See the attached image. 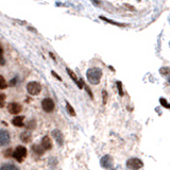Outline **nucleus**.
Returning <instances> with one entry per match:
<instances>
[{
    "instance_id": "6ab92c4d",
    "label": "nucleus",
    "mask_w": 170,
    "mask_h": 170,
    "mask_svg": "<svg viewBox=\"0 0 170 170\" xmlns=\"http://www.w3.org/2000/svg\"><path fill=\"white\" fill-rule=\"evenodd\" d=\"M4 64H6V61L3 57V48L0 45V65H4Z\"/></svg>"
},
{
    "instance_id": "f8f14e48",
    "label": "nucleus",
    "mask_w": 170,
    "mask_h": 170,
    "mask_svg": "<svg viewBox=\"0 0 170 170\" xmlns=\"http://www.w3.org/2000/svg\"><path fill=\"white\" fill-rule=\"evenodd\" d=\"M12 123L15 127H24L25 126V117L24 116H16L13 118Z\"/></svg>"
},
{
    "instance_id": "f257e3e1",
    "label": "nucleus",
    "mask_w": 170,
    "mask_h": 170,
    "mask_svg": "<svg viewBox=\"0 0 170 170\" xmlns=\"http://www.w3.org/2000/svg\"><path fill=\"white\" fill-rule=\"evenodd\" d=\"M86 78L91 84H93V85L99 84L101 81V78H102V70L98 67L89 68V69L86 71Z\"/></svg>"
},
{
    "instance_id": "412c9836",
    "label": "nucleus",
    "mask_w": 170,
    "mask_h": 170,
    "mask_svg": "<svg viewBox=\"0 0 170 170\" xmlns=\"http://www.w3.org/2000/svg\"><path fill=\"white\" fill-rule=\"evenodd\" d=\"M6 95L2 93H0V107L4 106V103H6Z\"/></svg>"
},
{
    "instance_id": "0eeeda50",
    "label": "nucleus",
    "mask_w": 170,
    "mask_h": 170,
    "mask_svg": "<svg viewBox=\"0 0 170 170\" xmlns=\"http://www.w3.org/2000/svg\"><path fill=\"white\" fill-rule=\"evenodd\" d=\"M51 134H52V137H53V138L56 139V141L57 142V145H59L60 147L63 146L64 145V135H63V133H62L59 129H54V130L51 132Z\"/></svg>"
},
{
    "instance_id": "4468645a",
    "label": "nucleus",
    "mask_w": 170,
    "mask_h": 170,
    "mask_svg": "<svg viewBox=\"0 0 170 170\" xmlns=\"http://www.w3.org/2000/svg\"><path fill=\"white\" fill-rule=\"evenodd\" d=\"M32 150H33V152H35V154H37V155H43L44 152H45L42 145H34V146H32Z\"/></svg>"
},
{
    "instance_id": "2eb2a0df",
    "label": "nucleus",
    "mask_w": 170,
    "mask_h": 170,
    "mask_svg": "<svg viewBox=\"0 0 170 170\" xmlns=\"http://www.w3.org/2000/svg\"><path fill=\"white\" fill-rule=\"evenodd\" d=\"M99 18H100L101 20H103V21H106V22H109V24H112V25H114V26H117V27H125V26H127L126 24H120V22H116V21H114V20H111V19H109V18L104 17V16H100Z\"/></svg>"
},
{
    "instance_id": "aec40b11",
    "label": "nucleus",
    "mask_w": 170,
    "mask_h": 170,
    "mask_svg": "<svg viewBox=\"0 0 170 170\" xmlns=\"http://www.w3.org/2000/svg\"><path fill=\"white\" fill-rule=\"evenodd\" d=\"M116 85H117V88H118V93L120 96H123V91H122V83L120 81H117L116 82Z\"/></svg>"
},
{
    "instance_id": "f3484780",
    "label": "nucleus",
    "mask_w": 170,
    "mask_h": 170,
    "mask_svg": "<svg viewBox=\"0 0 170 170\" xmlns=\"http://www.w3.org/2000/svg\"><path fill=\"white\" fill-rule=\"evenodd\" d=\"M1 169L2 170H6V169H12V170H16L18 169V167L16 165H13L12 163H6L1 166Z\"/></svg>"
},
{
    "instance_id": "1a4fd4ad",
    "label": "nucleus",
    "mask_w": 170,
    "mask_h": 170,
    "mask_svg": "<svg viewBox=\"0 0 170 170\" xmlns=\"http://www.w3.org/2000/svg\"><path fill=\"white\" fill-rule=\"evenodd\" d=\"M100 163H101V166H102L103 168L110 169L113 167V158H112V156L110 154H106L103 156V157L101 158Z\"/></svg>"
},
{
    "instance_id": "a878e982",
    "label": "nucleus",
    "mask_w": 170,
    "mask_h": 170,
    "mask_svg": "<svg viewBox=\"0 0 170 170\" xmlns=\"http://www.w3.org/2000/svg\"><path fill=\"white\" fill-rule=\"evenodd\" d=\"M83 86H85V89H86V91H87V93H88L89 97H91V99H93V93H91V89L88 88V87L86 86V85H83Z\"/></svg>"
},
{
    "instance_id": "cd10ccee",
    "label": "nucleus",
    "mask_w": 170,
    "mask_h": 170,
    "mask_svg": "<svg viewBox=\"0 0 170 170\" xmlns=\"http://www.w3.org/2000/svg\"><path fill=\"white\" fill-rule=\"evenodd\" d=\"M164 70H162V73H167L168 72V68H163Z\"/></svg>"
},
{
    "instance_id": "f03ea898",
    "label": "nucleus",
    "mask_w": 170,
    "mask_h": 170,
    "mask_svg": "<svg viewBox=\"0 0 170 170\" xmlns=\"http://www.w3.org/2000/svg\"><path fill=\"white\" fill-rule=\"evenodd\" d=\"M27 154H28V151H27V148H25L24 146H18L12 152V156L18 163L24 162L25 158L27 157Z\"/></svg>"
},
{
    "instance_id": "6e6552de",
    "label": "nucleus",
    "mask_w": 170,
    "mask_h": 170,
    "mask_svg": "<svg viewBox=\"0 0 170 170\" xmlns=\"http://www.w3.org/2000/svg\"><path fill=\"white\" fill-rule=\"evenodd\" d=\"M8 111L10 114L17 115L22 111V106H21V104H19V103H17V102H12L9 104Z\"/></svg>"
},
{
    "instance_id": "9b49d317",
    "label": "nucleus",
    "mask_w": 170,
    "mask_h": 170,
    "mask_svg": "<svg viewBox=\"0 0 170 170\" xmlns=\"http://www.w3.org/2000/svg\"><path fill=\"white\" fill-rule=\"evenodd\" d=\"M41 145H42V147L44 148V150L45 151L51 150L52 149V141H51V139H50L49 136L43 137L42 141H41Z\"/></svg>"
},
{
    "instance_id": "c85d7f7f",
    "label": "nucleus",
    "mask_w": 170,
    "mask_h": 170,
    "mask_svg": "<svg viewBox=\"0 0 170 170\" xmlns=\"http://www.w3.org/2000/svg\"><path fill=\"white\" fill-rule=\"evenodd\" d=\"M15 83H16V79L12 80V81H11V83H10V85H15Z\"/></svg>"
},
{
    "instance_id": "39448f33",
    "label": "nucleus",
    "mask_w": 170,
    "mask_h": 170,
    "mask_svg": "<svg viewBox=\"0 0 170 170\" xmlns=\"http://www.w3.org/2000/svg\"><path fill=\"white\" fill-rule=\"evenodd\" d=\"M42 107L46 113H51V112H53L54 107H56V104H54V102L52 99H50V98H46V99H44L42 101Z\"/></svg>"
},
{
    "instance_id": "bb28decb",
    "label": "nucleus",
    "mask_w": 170,
    "mask_h": 170,
    "mask_svg": "<svg viewBox=\"0 0 170 170\" xmlns=\"http://www.w3.org/2000/svg\"><path fill=\"white\" fill-rule=\"evenodd\" d=\"M51 73H52V75H54V77H56V79H57V80H59V81H62V78H61V77H60V75H57V73H56V72H54V71H52V72H51Z\"/></svg>"
},
{
    "instance_id": "423d86ee",
    "label": "nucleus",
    "mask_w": 170,
    "mask_h": 170,
    "mask_svg": "<svg viewBox=\"0 0 170 170\" xmlns=\"http://www.w3.org/2000/svg\"><path fill=\"white\" fill-rule=\"evenodd\" d=\"M11 141V135L6 130H0V147L6 146Z\"/></svg>"
},
{
    "instance_id": "5701e85b",
    "label": "nucleus",
    "mask_w": 170,
    "mask_h": 170,
    "mask_svg": "<svg viewBox=\"0 0 170 170\" xmlns=\"http://www.w3.org/2000/svg\"><path fill=\"white\" fill-rule=\"evenodd\" d=\"M160 104H162L163 106L166 107V109H169V107H170V105L168 104V102H167V100H166V99H164V98H160Z\"/></svg>"
},
{
    "instance_id": "9d476101",
    "label": "nucleus",
    "mask_w": 170,
    "mask_h": 170,
    "mask_svg": "<svg viewBox=\"0 0 170 170\" xmlns=\"http://www.w3.org/2000/svg\"><path fill=\"white\" fill-rule=\"evenodd\" d=\"M66 71H67V73L70 75V78H71V79H72V81L75 82V83L78 85V87H79L80 89H82V88H83L84 82L82 81V80H79V79H78L77 75H75V73L73 72V71L71 70L70 68H66Z\"/></svg>"
},
{
    "instance_id": "7ed1b4c3",
    "label": "nucleus",
    "mask_w": 170,
    "mask_h": 170,
    "mask_svg": "<svg viewBox=\"0 0 170 170\" xmlns=\"http://www.w3.org/2000/svg\"><path fill=\"white\" fill-rule=\"evenodd\" d=\"M27 91L30 95L32 96H37L40 95V93L42 91V85H41L38 82L32 81L29 82L28 85H27Z\"/></svg>"
},
{
    "instance_id": "4be33fe9",
    "label": "nucleus",
    "mask_w": 170,
    "mask_h": 170,
    "mask_svg": "<svg viewBox=\"0 0 170 170\" xmlns=\"http://www.w3.org/2000/svg\"><path fill=\"white\" fill-rule=\"evenodd\" d=\"M36 127V122H35V120H31L30 122L27 125V128L30 129V130H33V129H35Z\"/></svg>"
},
{
    "instance_id": "ddd939ff",
    "label": "nucleus",
    "mask_w": 170,
    "mask_h": 170,
    "mask_svg": "<svg viewBox=\"0 0 170 170\" xmlns=\"http://www.w3.org/2000/svg\"><path fill=\"white\" fill-rule=\"evenodd\" d=\"M20 139H21V141L25 142V144H28V142H30L31 141V139H32L31 132H29V131H25V132H22L21 134H20Z\"/></svg>"
},
{
    "instance_id": "b1692460",
    "label": "nucleus",
    "mask_w": 170,
    "mask_h": 170,
    "mask_svg": "<svg viewBox=\"0 0 170 170\" xmlns=\"http://www.w3.org/2000/svg\"><path fill=\"white\" fill-rule=\"evenodd\" d=\"M4 156H6V157L12 156V149H8V150L4 151Z\"/></svg>"
},
{
    "instance_id": "20e7f679",
    "label": "nucleus",
    "mask_w": 170,
    "mask_h": 170,
    "mask_svg": "<svg viewBox=\"0 0 170 170\" xmlns=\"http://www.w3.org/2000/svg\"><path fill=\"white\" fill-rule=\"evenodd\" d=\"M144 167V163L139 158L132 157L128 160L127 162V168L128 169H141Z\"/></svg>"
},
{
    "instance_id": "a211bd4d",
    "label": "nucleus",
    "mask_w": 170,
    "mask_h": 170,
    "mask_svg": "<svg viewBox=\"0 0 170 170\" xmlns=\"http://www.w3.org/2000/svg\"><path fill=\"white\" fill-rule=\"evenodd\" d=\"M8 87V83H6V79L2 75H0V89H6Z\"/></svg>"
},
{
    "instance_id": "dca6fc26",
    "label": "nucleus",
    "mask_w": 170,
    "mask_h": 170,
    "mask_svg": "<svg viewBox=\"0 0 170 170\" xmlns=\"http://www.w3.org/2000/svg\"><path fill=\"white\" fill-rule=\"evenodd\" d=\"M66 111H67V113L70 115V116L75 117V109H73L72 106H71V104L68 101H66Z\"/></svg>"
},
{
    "instance_id": "393cba45",
    "label": "nucleus",
    "mask_w": 170,
    "mask_h": 170,
    "mask_svg": "<svg viewBox=\"0 0 170 170\" xmlns=\"http://www.w3.org/2000/svg\"><path fill=\"white\" fill-rule=\"evenodd\" d=\"M102 95H103V104H106V101H107V93L105 91H102Z\"/></svg>"
}]
</instances>
